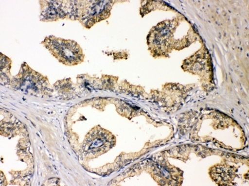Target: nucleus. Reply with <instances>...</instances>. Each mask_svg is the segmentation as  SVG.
Listing matches in <instances>:
<instances>
[{"label":"nucleus","instance_id":"obj_1","mask_svg":"<svg viewBox=\"0 0 249 186\" xmlns=\"http://www.w3.org/2000/svg\"><path fill=\"white\" fill-rule=\"evenodd\" d=\"M47 47L63 64L73 65L79 62L80 49L73 41L50 38Z\"/></svg>","mask_w":249,"mask_h":186}]
</instances>
